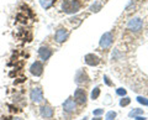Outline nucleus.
I'll list each match as a JSON object with an SVG mask.
<instances>
[{
	"mask_svg": "<svg viewBox=\"0 0 148 120\" xmlns=\"http://www.w3.org/2000/svg\"><path fill=\"white\" fill-rule=\"evenodd\" d=\"M100 95V88L99 87H96V88H94V90L91 92V98L92 99H98Z\"/></svg>",
	"mask_w": 148,
	"mask_h": 120,
	"instance_id": "nucleus-14",
	"label": "nucleus"
},
{
	"mask_svg": "<svg viewBox=\"0 0 148 120\" xmlns=\"http://www.w3.org/2000/svg\"><path fill=\"white\" fill-rule=\"evenodd\" d=\"M52 53H53V51L49 47H47V46H41V47L38 48V56L42 61H47V59H49L51 56H52Z\"/></svg>",
	"mask_w": 148,
	"mask_h": 120,
	"instance_id": "nucleus-9",
	"label": "nucleus"
},
{
	"mask_svg": "<svg viewBox=\"0 0 148 120\" xmlns=\"http://www.w3.org/2000/svg\"><path fill=\"white\" fill-rule=\"evenodd\" d=\"M30 72H31V74L35 76V77L42 76V73H43V64H42V62L36 61L35 63H32L31 67H30Z\"/></svg>",
	"mask_w": 148,
	"mask_h": 120,
	"instance_id": "nucleus-6",
	"label": "nucleus"
},
{
	"mask_svg": "<svg viewBox=\"0 0 148 120\" xmlns=\"http://www.w3.org/2000/svg\"><path fill=\"white\" fill-rule=\"evenodd\" d=\"M75 82L78 83V84H80V83H86V82H89V78H88V76L85 74V72L84 71H79L77 73V76H75Z\"/></svg>",
	"mask_w": 148,
	"mask_h": 120,
	"instance_id": "nucleus-12",
	"label": "nucleus"
},
{
	"mask_svg": "<svg viewBox=\"0 0 148 120\" xmlns=\"http://www.w3.org/2000/svg\"><path fill=\"white\" fill-rule=\"evenodd\" d=\"M82 8V3L79 0H64L62 4V9L67 14H74L78 12Z\"/></svg>",
	"mask_w": 148,
	"mask_h": 120,
	"instance_id": "nucleus-1",
	"label": "nucleus"
},
{
	"mask_svg": "<svg viewBox=\"0 0 148 120\" xmlns=\"http://www.w3.org/2000/svg\"><path fill=\"white\" fill-rule=\"evenodd\" d=\"M142 113V109H137V110H133V112L130 113V117H133V115H137V114H141Z\"/></svg>",
	"mask_w": 148,
	"mask_h": 120,
	"instance_id": "nucleus-19",
	"label": "nucleus"
},
{
	"mask_svg": "<svg viewBox=\"0 0 148 120\" xmlns=\"http://www.w3.org/2000/svg\"><path fill=\"white\" fill-rule=\"evenodd\" d=\"M104 113V110L103 109H98V110H94V115H100V114H103Z\"/></svg>",
	"mask_w": 148,
	"mask_h": 120,
	"instance_id": "nucleus-21",
	"label": "nucleus"
},
{
	"mask_svg": "<svg viewBox=\"0 0 148 120\" xmlns=\"http://www.w3.org/2000/svg\"><path fill=\"white\" fill-rule=\"evenodd\" d=\"M40 114H41V117H42V118L47 119V120H51V119L53 118V115H54V109L51 107V105H48V104L41 105Z\"/></svg>",
	"mask_w": 148,
	"mask_h": 120,
	"instance_id": "nucleus-3",
	"label": "nucleus"
},
{
	"mask_svg": "<svg viewBox=\"0 0 148 120\" xmlns=\"http://www.w3.org/2000/svg\"><path fill=\"white\" fill-rule=\"evenodd\" d=\"M84 61L86 64H89V66H98L100 63V58L94 53H89L84 57Z\"/></svg>",
	"mask_w": 148,
	"mask_h": 120,
	"instance_id": "nucleus-11",
	"label": "nucleus"
},
{
	"mask_svg": "<svg viewBox=\"0 0 148 120\" xmlns=\"http://www.w3.org/2000/svg\"><path fill=\"white\" fill-rule=\"evenodd\" d=\"M116 93H117L119 95H126V90L122 89V88H119V89L116 90Z\"/></svg>",
	"mask_w": 148,
	"mask_h": 120,
	"instance_id": "nucleus-20",
	"label": "nucleus"
},
{
	"mask_svg": "<svg viewBox=\"0 0 148 120\" xmlns=\"http://www.w3.org/2000/svg\"><path fill=\"white\" fill-rule=\"evenodd\" d=\"M101 8L100 4H95V5L91 6V11H99V9Z\"/></svg>",
	"mask_w": 148,
	"mask_h": 120,
	"instance_id": "nucleus-18",
	"label": "nucleus"
},
{
	"mask_svg": "<svg viewBox=\"0 0 148 120\" xmlns=\"http://www.w3.org/2000/svg\"><path fill=\"white\" fill-rule=\"evenodd\" d=\"M104 79H105V82H106V84H108V86H111V82L109 81V78H108V77H104Z\"/></svg>",
	"mask_w": 148,
	"mask_h": 120,
	"instance_id": "nucleus-22",
	"label": "nucleus"
},
{
	"mask_svg": "<svg viewBox=\"0 0 148 120\" xmlns=\"http://www.w3.org/2000/svg\"><path fill=\"white\" fill-rule=\"evenodd\" d=\"M75 108H77V105H75V100H74L73 98L67 99L66 101H64V104H63V109H64V112H66V113H69V114L75 112Z\"/></svg>",
	"mask_w": 148,
	"mask_h": 120,
	"instance_id": "nucleus-10",
	"label": "nucleus"
},
{
	"mask_svg": "<svg viewBox=\"0 0 148 120\" xmlns=\"http://www.w3.org/2000/svg\"><path fill=\"white\" fill-rule=\"evenodd\" d=\"M143 26V22L141 19H138V17H135V19H131L128 21L127 24V29L130 31H133V32H138Z\"/></svg>",
	"mask_w": 148,
	"mask_h": 120,
	"instance_id": "nucleus-4",
	"label": "nucleus"
},
{
	"mask_svg": "<svg viewBox=\"0 0 148 120\" xmlns=\"http://www.w3.org/2000/svg\"><path fill=\"white\" fill-rule=\"evenodd\" d=\"M137 100H138V103H141V104H143V105H148V99H146V98H142V97H138Z\"/></svg>",
	"mask_w": 148,
	"mask_h": 120,
	"instance_id": "nucleus-17",
	"label": "nucleus"
},
{
	"mask_svg": "<svg viewBox=\"0 0 148 120\" xmlns=\"http://www.w3.org/2000/svg\"><path fill=\"white\" fill-rule=\"evenodd\" d=\"M130 103H131V99L130 98H122L121 101H120V105H121V107H127Z\"/></svg>",
	"mask_w": 148,
	"mask_h": 120,
	"instance_id": "nucleus-15",
	"label": "nucleus"
},
{
	"mask_svg": "<svg viewBox=\"0 0 148 120\" xmlns=\"http://www.w3.org/2000/svg\"><path fill=\"white\" fill-rule=\"evenodd\" d=\"M92 120H101V118H95V119H92Z\"/></svg>",
	"mask_w": 148,
	"mask_h": 120,
	"instance_id": "nucleus-24",
	"label": "nucleus"
},
{
	"mask_svg": "<svg viewBox=\"0 0 148 120\" xmlns=\"http://www.w3.org/2000/svg\"><path fill=\"white\" fill-rule=\"evenodd\" d=\"M56 3V0H40V4L43 9H49Z\"/></svg>",
	"mask_w": 148,
	"mask_h": 120,
	"instance_id": "nucleus-13",
	"label": "nucleus"
},
{
	"mask_svg": "<svg viewBox=\"0 0 148 120\" xmlns=\"http://www.w3.org/2000/svg\"><path fill=\"white\" fill-rule=\"evenodd\" d=\"M74 98H75V101H78L80 105H84L86 103V92H85V89L78 88L75 92H74Z\"/></svg>",
	"mask_w": 148,
	"mask_h": 120,
	"instance_id": "nucleus-8",
	"label": "nucleus"
},
{
	"mask_svg": "<svg viewBox=\"0 0 148 120\" xmlns=\"http://www.w3.org/2000/svg\"><path fill=\"white\" fill-rule=\"evenodd\" d=\"M30 98L32 100V103L38 104L43 100V90L41 87H34L30 92Z\"/></svg>",
	"mask_w": 148,
	"mask_h": 120,
	"instance_id": "nucleus-2",
	"label": "nucleus"
},
{
	"mask_svg": "<svg viewBox=\"0 0 148 120\" xmlns=\"http://www.w3.org/2000/svg\"><path fill=\"white\" fill-rule=\"evenodd\" d=\"M15 120H20V119H18V118H15Z\"/></svg>",
	"mask_w": 148,
	"mask_h": 120,
	"instance_id": "nucleus-25",
	"label": "nucleus"
},
{
	"mask_svg": "<svg viewBox=\"0 0 148 120\" xmlns=\"http://www.w3.org/2000/svg\"><path fill=\"white\" fill-rule=\"evenodd\" d=\"M111 43H112V35L110 32H105V34L101 36V40H100V47L101 48H109Z\"/></svg>",
	"mask_w": 148,
	"mask_h": 120,
	"instance_id": "nucleus-7",
	"label": "nucleus"
},
{
	"mask_svg": "<svg viewBox=\"0 0 148 120\" xmlns=\"http://www.w3.org/2000/svg\"><path fill=\"white\" fill-rule=\"evenodd\" d=\"M136 120H146V118H142V117H138V118H136Z\"/></svg>",
	"mask_w": 148,
	"mask_h": 120,
	"instance_id": "nucleus-23",
	"label": "nucleus"
},
{
	"mask_svg": "<svg viewBox=\"0 0 148 120\" xmlns=\"http://www.w3.org/2000/svg\"><path fill=\"white\" fill-rule=\"evenodd\" d=\"M115 118H116V113L115 112H109L106 114V120H114Z\"/></svg>",
	"mask_w": 148,
	"mask_h": 120,
	"instance_id": "nucleus-16",
	"label": "nucleus"
},
{
	"mask_svg": "<svg viewBox=\"0 0 148 120\" xmlns=\"http://www.w3.org/2000/svg\"><path fill=\"white\" fill-rule=\"evenodd\" d=\"M68 36H69L68 30L64 29V27H59V29L56 31V34H54V40L57 41L58 43H62L68 39Z\"/></svg>",
	"mask_w": 148,
	"mask_h": 120,
	"instance_id": "nucleus-5",
	"label": "nucleus"
}]
</instances>
